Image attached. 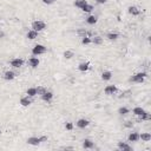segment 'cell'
<instances>
[{"mask_svg":"<svg viewBox=\"0 0 151 151\" xmlns=\"http://www.w3.org/2000/svg\"><path fill=\"white\" fill-rule=\"evenodd\" d=\"M146 78H147V73L146 72H137V73L132 74L129 78V81L133 83V84H142V83L145 81Z\"/></svg>","mask_w":151,"mask_h":151,"instance_id":"1","label":"cell"},{"mask_svg":"<svg viewBox=\"0 0 151 151\" xmlns=\"http://www.w3.org/2000/svg\"><path fill=\"white\" fill-rule=\"evenodd\" d=\"M47 139H48L47 136H39V137L32 136V137H28L27 138V144L28 145H32V146H38L39 144L47 142Z\"/></svg>","mask_w":151,"mask_h":151,"instance_id":"2","label":"cell"},{"mask_svg":"<svg viewBox=\"0 0 151 151\" xmlns=\"http://www.w3.org/2000/svg\"><path fill=\"white\" fill-rule=\"evenodd\" d=\"M46 27H47V24L44 20H33L32 24H31V28L37 31V32H39V33L45 31Z\"/></svg>","mask_w":151,"mask_h":151,"instance_id":"3","label":"cell"},{"mask_svg":"<svg viewBox=\"0 0 151 151\" xmlns=\"http://www.w3.org/2000/svg\"><path fill=\"white\" fill-rule=\"evenodd\" d=\"M31 52H32V54L33 55H41V54H45L46 52H47V47L45 46V45H42V44H35L33 47H32V50H31Z\"/></svg>","mask_w":151,"mask_h":151,"instance_id":"4","label":"cell"},{"mask_svg":"<svg viewBox=\"0 0 151 151\" xmlns=\"http://www.w3.org/2000/svg\"><path fill=\"white\" fill-rule=\"evenodd\" d=\"M24 64H25V60L21 57H15V58H12L9 60V65L13 68H20V67L24 66Z\"/></svg>","mask_w":151,"mask_h":151,"instance_id":"5","label":"cell"},{"mask_svg":"<svg viewBox=\"0 0 151 151\" xmlns=\"http://www.w3.org/2000/svg\"><path fill=\"white\" fill-rule=\"evenodd\" d=\"M17 76H18V73L14 72L13 70H7L2 73V79L6 81H13L17 78Z\"/></svg>","mask_w":151,"mask_h":151,"instance_id":"6","label":"cell"},{"mask_svg":"<svg viewBox=\"0 0 151 151\" xmlns=\"http://www.w3.org/2000/svg\"><path fill=\"white\" fill-rule=\"evenodd\" d=\"M118 92V86L114 85V84H109L104 87V93L106 96H113Z\"/></svg>","mask_w":151,"mask_h":151,"instance_id":"7","label":"cell"},{"mask_svg":"<svg viewBox=\"0 0 151 151\" xmlns=\"http://www.w3.org/2000/svg\"><path fill=\"white\" fill-rule=\"evenodd\" d=\"M33 103V98L32 97H29V96H24V97H21L20 99H19V104L22 106V107H28L31 104Z\"/></svg>","mask_w":151,"mask_h":151,"instance_id":"8","label":"cell"},{"mask_svg":"<svg viewBox=\"0 0 151 151\" xmlns=\"http://www.w3.org/2000/svg\"><path fill=\"white\" fill-rule=\"evenodd\" d=\"M90 124H91V122H90L88 119H86V118H79V119L76 122V126H77L78 129H80V130L86 129Z\"/></svg>","mask_w":151,"mask_h":151,"instance_id":"9","label":"cell"},{"mask_svg":"<svg viewBox=\"0 0 151 151\" xmlns=\"http://www.w3.org/2000/svg\"><path fill=\"white\" fill-rule=\"evenodd\" d=\"M90 67H91V64H90V61H80L78 65H77V70L79 71V72H83V73H85V72H87L88 70H90Z\"/></svg>","mask_w":151,"mask_h":151,"instance_id":"10","label":"cell"},{"mask_svg":"<svg viewBox=\"0 0 151 151\" xmlns=\"http://www.w3.org/2000/svg\"><path fill=\"white\" fill-rule=\"evenodd\" d=\"M81 146L85 150H92V149H94V142L90 138H84L81 140Z\"/></svg>","mask_w":151,"mask_h":151,"instance_id":"11","label":"cell"},{"mask_svg":"<svg viewBox=\"0 0 151 151\" xmlns=\"http://www.w3.org/2000/svg\"><path fill=\"white\" fill-rule=\"evenodd\" d=\"M117 149L120 150V151H132V146L127 143V142H123V140H119L117 143Z\"/></svg>","mask_w":151,"mask_h":151,"instance_id":"12","label":"cell"},{"mask_svg":"<svg viewBox=\"0 0 151 151\" xmlns=\"http://www.w3.org/2000/svg\"><path fill=\"white\" fill-rule=\"evenodd\" d=\"M140 8L139 7H137L136 5H130L129 7H127V13L130 14V15H132V17H139L140 15Z\"/></svg>","mask_w":151,"mask_h":151,"instance_id":"13","label":"cell"},{"mask_svg":"<svg viewBox=\"0 0 151 151\" xmlns=\"http://www.w3.org/2000/svg\"><path fill=\"white\" fill-rule=\"evenodd\" d=\"M40 98H41V100H42V101H45V103H51V101H52V99L54 98V93H53L52 91L47 90L45 93H42V94L40 96Z\"/></svg>","mask_w":151,"mask_h":151,"instance_id":"14","label":"cell"},{"mask_svg":"<svg viewBox=\"0 0 151 151\" xmlns=\"http://www.w3.org/2000/svg\"><path fill=\"white\" fill-rule=\"evenodd\" d=\"M39 64H40V60H39V58H37L35 55H33V57H31V58L27 59V65H28L31 68H37V67L39 66Z\"/></svg>","mask_w":151,"mask_h":151,"instance_id":"15","label":"cell"},{"mask_svg":"<svg viewBox=\"0 0 151 151\" xmlns=\"http://www.w3.org/2000/svg\"><path fill=\"white\" fill-rule=\"evenodd\" d=\"M151 120V113L149 111H144V113H142L140 116L137 117V122L142 123V122H150Z\"/></svg>","mask_w":151,"mask_h":151,"instance_id":"16","label":"cell"},{"mask_svg":"<svg viewBox=\"0 0 151 151\" xmlns=\"http://www.w3.org/2000/svg\"><path fill=\"white\" fill-rule=\"evenodd\" d=\"M112 77H113V73L111 71H109V70H104L101 72V74H100V78H101L103 81H109V80L112 79Z\"/></svg>","mask_w":151,"mask_h":151,"instance_id":"17","label":"cell"},{"mask_svg":"<svg viewBox=\"0 0 151 151\" xmlns=\"http://www.w3.org/2000/svg\"><path fill=\"white\" fill-rule=\"evenodd\" d=\"M97 21H98V18H97V15H94V14H88V15L85 18V22H86L87 25H90V26L96 25Z\"/></svg>","mask_w":151,"mask_h":151,"instance_id":"18","label":"cell"},{"mask_svg":"<svg viewBox=\"0 0 151 151\" xmlns=\"http://www.w3.org/2000/svg\"><path fill=\"white\" fill-rule=\"evenodd\" d=\"M91 44H93V45H96V46H100V45L104 44V39H103V37L96 34V35L91 37Z\"/></svg>","mask_w":151,"mask_h":151,"instance_id":"19","label":"cell"},{"mask_svg":"<svg viewBox=\"0 0 151 151\" xmlns=\"http://www.w3.org/2000/svg\"><path fill=\"white\" fill-rule=\"evenodd\" d=\"M26 38H27L28 40H35L37 38H39V32H37V31H34V29L31 28V29L27 31Z\"/></svg>","mask_w":151,"mask_h":151,"instance_id":"20","label":"cell"},{"mask_svg":"<svg viewBox=\"0 0 151 151\" xmlns=\"http://www.w3.org/2000/svg\"><path fill=\"white\" fill-rule=\"evenodd\" d=\"M105 38L107 40H110V41H116V40L119 39V33H117V32H107L105 34Z\"/></svg>","mask_w":151,"mask_h":151,"instance_id":"21","label":"cell"},{"mask_svg":"<svg viewBox=\"0 0 151 151\" xmlns=\"http://www.w3.org/2000/svg\"><path fill=\"white\" fill-rule=\"evenodd\" d=\"M139 140V133L138 132H130L127 134V142L131 143H137Z\"/></svg>","mask_w":151,"mask_h":151,"instance_id":"22","label":"cell"},{"mask_svg":"<svg viewBox=\"0 0 151 151\" xmlns=\"http://www.w3.org/2000/svg\"><path fill=\"white\" fill-rule=\"evenodd\" d=\"M63 57H64V59H66V60H71V59L74 57V52H73L72 50H65V51L63 52Z\"/></svg>","mask_w":151,"mask_h":151,"instance_id":"23","label":"cell"},{"mask_svg":"<svg viewBox=\"0 0 151 151\" xmlns=\"http://www.w3.org/2000/svg\"><path fill=\"white\" fill-rule=\"evenodd\" d=\"M93 9H94V6L87 2V4H86V5H85L83 8H81V12H84V13H86V14H91Z\"/></svg>","mask_w":151,"mask_h":151,"instance_id":"24","label":"cell"},{"mask_svg":"<svg viewBox=\"0 0 151 151\" xmlns=\"http://www.w3.org/2000/svg\"><path fill=\"white\" fill-rule=\"evenodd\" d=\"M139 139H142V142H150L151 140V133L150 132H142V133H139Z\"/></svg>","mask_w":151,"mask_h":151,"instance_id":"25","label":"cell"},{"mask_svg":"<svg viewBox=\"0 0 151 151\" xmlns=\"http://www.w3.org/2000/svg\"><path fill=\"white\" fill-rule=\"evenodd\" d=\"M86 4H87V0H74L73 1V6L76 8H79V9H81Z\"/></svg>","mask_w":151,"mask_h":151,"instance_id":"26","label":"cell"},{"mask_svg":"<svg viewBox=\"0 0 151 151\" xmlns=\"http://www.w3.org/2000/svg\"><path fill=\"white\" fill-rule=\"evenodd\" d=\"M117 112H118L119 116H126V114L130 113V109H129L127 106H120Z\"/></svg>","mask_w":151,"mask_h":151,"instance_id":"27","label":"cell"},{"mask_svg":"<svg viewBox=\"0 0 151 151\" xmlns=\"http://www.w3.org/2000/svg\"><path fill=\"white\" fill-rule=\"evenodd\" d=\"M144 109L142 107V106H134L133 109H132V113L136 116V117H138V116H140L142 113H144Z\"/></svg>","mask_w":151,"mask_h":151,"instance_id":"28","label":"cell"},{"mask_svg":"<svg viewBox=\"0 0 151 151\" xmlns=\"http://www.w3.org/2000/svg\"><path fill=\"white\" fill-rule=\"evenodd\" d=\"M26 94L27 96H29V97H32V98H34L35 96H37V87H28V88H26Z\"/></svg>","mask_w":151,"mask_h":151,"instance_id":"29","label":"cell"},{"mask_svg":"<svg viewBox=\"0 0 151 151\" xmlns=\"http://www.w3.org/2000/svg\"><path fill=\"white\" fill-rule=\"evenodd\" d=\"M131 94H132V91H131V90H125V91H122V92H120V94L118 96V98H119V99H124V98L130 97Z\"/></svg>","mask_w":151,"mask_h":151,"instance_id":"30","label":"cell"},{"mask_svg":"<svg viewBox=\"0 0 151 151\" xmlns=\"http://www.w3.org/2000/svg\"><path fill=\"white\" fill-rule=\"evenodd\" d=\"M87 32H88V29H86V28H78L76 33H77L78 38H83V37L87 35Z\"/></svg>","mask_w":151,"mask_h":151,"instance_id":"31","label":"cell"},{"mask_svg":"<svg viewBox=\"0 0 151 151\" xmlns=\"http://www.w3.org/2000/svg\"><path fill=\"white\" fill-rule=\"evenodd\" d=\"M80 42H81V45H84V46H87V45H90V44H91V37H88V35H85V37L80 38Z\"/></svg>","mask_w":151,"mask_h":151,"instance_id":"32","label":"cell"},{"mask_svg":"<svg viewBox=\"0 0 151 151\" xmlns=\"http://www.w3.org/2000/svg\"><path fill=\"white\" fill-rule=\"evenodd\" d=\"M46 91H47V87L46 86H44V85H38L37 86V96H41Z\"/></svg>","mask_w":151,"mask_h":151,"instance_id":"33","label":"cell"},{"mask_svg":"<svg viewBox=\"0 0 151 151\" xmlns=\"http://www.w3.org/2000/svg\"><path fill=\"white\" fill-rule=\"evenodd\" d=\"M64 129H65L66 131H72V130L74 129V124H73L72 122H65V124H64Z\"/></svg>","mask_w":151,"mask_h":151,"instance_id":"34","label":"cell"},{"mask_svg":"<svg viewBox=\"0 0 151 151\" xmlns=\"http://www.w3.org/2000/svg\"><path fill=\"white\" fill-rule=\"evenodd\" d=\"M123 126L126 127V129H132V126H133V120H126V122H124V123H123Z\"/></svg>","mask_w":151,"mask_h":151,"instance_id":"35","label":"cell"},{"mask_svg":"<svg viewBox=\"0 0 151 151\" xmlns=\"http://www.w3.org/2000/svg\"><path fill=\"white\" fill-rule=\"evenodd\" d=\"M42 1V4H45V5H52V4H54L57 0H41Z\"/></svg>","mask_w":151,"mask_h":151,"instance_id":"36","label":"cell"},{"mask_svg":"<svg viewBox=\"0 0 151 151\" xmlns=\"http://www.w3.org/2000/svg\"><path fill=\"white\" fill-rule=\"evenodd\" d=\"M94 1H96V4H98V5H104V4L107 2V0H94Z\"/></svg>","mask_w":151,"mask_h":151,"instance_id":"37","label":"cell"},{"mask_svg":"<svg viewBox=\"0 0 151 151\" xmlns=\"http://www.w3.org/2000/svg\"><path fill=\"white\" fill-rule=\"evenodd\" d=\"M5 37H6V33H5V31L0 29V40H1V39H4Z\"/></svg>","mask_w":151,"mask_h":151,"instance_id":"38","label":"cell"},{"mask_svg":"<svg viewBox=\"0 0 151 151\" xmlns=\"http://www.w3.org/2000/svg\"><path fill=\"white\" fill-rule=\"evenodd\" d=\"M61 149H64V150H74L76 147L74 146H63Z\"/></svg>","mask_w":151,"mask_h":151,"instance_id":"39","label":"cell"},{"mask_svg":"<svg viewBox=\"0 0 151 151\" xmlns=\"http://www.w3.org/2000/svg\"><path fill=\"white\" fill-rule=\"evenodd\" d=\"M1 133H2V131H1V129H0V136H1Z\"/></svg>","mask_w":151,"mask_h":151,"instance_id":"40","label":"cell"}]
</instances>
